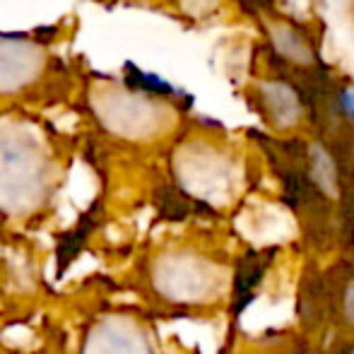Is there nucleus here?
Returning a JSON list of instances; mask_svg holds the SVG:
<instances>
[{
  "label": "nucleus",
  "mask_w": 354,
  "mask_h": 354,
  "mask_svg": "<svg viewBox=\"0 0 354 354\" xmlns=\"http://www.w3.org/2000/svg\"><path fill=\"white\" fill-rule=\"evenodd\" d=\"M340 109L347 116L354 118V92H342L340 94Z\"/></svg>",
  "instance_id": "nucleus-2"
},
{
  "label": "nucleus",
  "mask_w": 354,
  "mask_h": 354,
  "mask_svg": "<svg viewBox=\"0 0 354 354\" xmlns=\"http://www.w3.org/2000/svg\"><path fill=\"white\" fill-rule=\"evenodd\" d=\"M44 56L34 44L0 39V94L19 92L39 75Z\"/></svg>",
  "instance_id": "nucleus-1"
}]
</instances>
